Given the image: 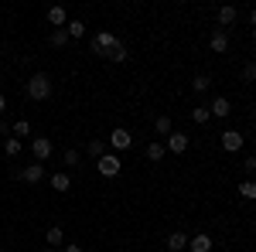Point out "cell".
Returning a JSON list of instances; mask_svg holds the SVG:
<instances>
[{"label": "cell", "mask_w": 256, "mask_h": 252, "mask_svg": "<svg viewBox=\"0 0 256 252\" xmlns=\"http://www.w3.org/2000/svg\"><path fill=\"white\" fill-rule=\"evenodd\" d=\"M239 194L250 198V201H256V181H242V184H239Z\"/></svg>", "instance_id": "484cf974"}, {"label": "cell", "mask_w": 256, "mask_h": 252, "mask_svg": "<svg viewBox=\"0 0 256 252\" xmlns=\"http://www.w3.org/2000/svg\"><path fill=\"white\" fill-rule=\"evenodd\" d=\"M188 249H192V252H212V239H208L205 232H198V235L188 239Z\"/></svg>", "instance_id": "4fadbf2b"}, {"label": "cell", "mask_w": 256, "mask_h": 252, "mask_svg": "<svg viewBox=\"0 0 256 252\" xmlns=\"http://www.w3.org/2000/svg\"><path fill=\"white\" fill-rule=\"evenodd\" d=\"M154 130H158L160 136H171V133H174V123H171V116H158V119H154Z\"/></svg>", "instance_id": "ffe728a7"}, {"label": "cell", "mask_w": 256, "mask_h": 252, "mask_svg": "<svg viewBox=\"0 0 256 252\" xmlns=\"http://www.w3.org/2000/svg\"><path fill=\"white\" fill-rule=\"evenodd\" d=\"M20 150H24V143H20L18 136H7V140H4V154L7 157H18Z\"/></svg>", "instance_id": "7402d4cb"}, {"label": "cell", "mask_w": 256, "mask_h": 252, "mask_svg": "<svg viewBox=\"0 0 256 252\" xmlns=\"http://www.w3.org/2000/svg\"><path fill=\"white\" fill-rule=\"evenodd\" d=\"M65 252H82V246H65Z\"/></svg>", "instance_id": "1f68e13d"}, {"label": "cell", "mask_w": 256, "mask_h": 252, "mask_svg": "<svg viewBox=\"0 0 256 252\" xmlns=\"http://www.w3.org/2000/svg\"><path fill=\"white\" fill-rule=\"evenodd\" d=\"M222 150H226V154L242 150V133H239V130H226V133H222Z\"/></svg>", "instance_id": "52a82bcc"}, {"label": "cell", "mask_w": 256, "mask_h": 252, "mask_svg": "<svg viewBox=\"0 0 256 252\" xmlns=\"http://www.w3.org/2000/svg\"><path fill=\"white\" fill-rule=\"evenodd\" d=\"M110 147H113V150H130V147H134V133L123 130V126L110 130Z\"/></svg>", "instance_id": "277c9868"}, {"label": "cell", "mask_w": 256, "mask_h": 252, "mask_svg": "<svg viewBox=\"0 0 256 252\" xmlns=\"http://www.w3.org/2000/svg\"><path fill=\"white\" fill-rule=\"evenodd\" d=\"M10 130L18 133V140H20V136H31V123H28V119H18V123H14Z\"/></svg>", "instance_id": "4316f807"}, {"label": "cell", "mask_w": 256, "mask_h": 252, "mask_svg": "<svg viewBox=\"0 0 256 252\" xmlns=\"http://www.w3.org/2000/svg\"><path fill=\"white\" fill-rule=\"evenodd\" d=\"M48 24L58 31V27H65L68 24V14H65V7H48Z\"/></svg>", "instance_id": "5bb4252c"}, {"label": "cell", "mask_w": 256, "mask_h": 252, "mask_svg": "<svg viewBox=\"0 0 256 252\" xmlns=\"http://www.w3.org/2000/svg\"><path fill=\"white\" fill-rule=\"evenodd\" d=\"M7 113V99H4V92H0V116Z\"/></svg>", "instance_id": "4dcf8cb0"}, {"label": "cell", "mask_w": 256, "mask_h": 252, "mask_svg": "<svg viewBox=\"0 0 256 252\" xmlns=\"http://www.w3.org/2000/svg\"><path fill=\"white\" fill-rule=\"evenodd\" d=\"M242 82H256V61H246L242 65Z\"/></svg>", "instance_id": "83f0119b"}, {"label": "cell", "mask_w": 256, "mask_h": 252, "mask_svg": "<svg viewBox=\"0 0 256 252\" xmlns=\"http://www.w3.org/2000/svg\"><path fill=\"white\" fill-rule=\"evenodd\" d=\"M242 167H246V174H256V157H246V164H242Z\"/></svg>", "instance_id": "f546056e"}, {"label": "cell", "mask_w": 256, "mask_h": 252, "mask_svg": "<svg viewBox=\"0 0 256 252\" xmlns=\"http://www.w3.org/2000/svg\"><path fill=\"white\" fill-rule=\"evenodd\" d=\"M48 181H52V191H68V188H72V177L65 174V171H58V174H52Z\"/></svg>", "instance_id": "2e32d148"}, {"label": "cell", "mask_w": 256, "mask_h": 252, "mask_svg": "<svg viewBox=\"0 0 256 252\" xmlns=\"http://www.w3.org/2000/svg\"><path fill=\"white\" fill-rule=\"evenodd\" d=\"M208 85H212V78H208V75H195V78H192V89H195V92H208Z\"/></svg>", "instance_id": "d4e9b609"}, {"label": "cell", "mask_w": 256, "mask_h": 252, "mask_svg": "<svg viewBox=\"0 0 256 252\" xmlns=\"http://www.w3.org/2000/svg\"><path fill=\"white\" fill-rule=\"evenodd\" d=\"M253 44H256V31H253Z\"/></svg>", "instance_id": "e575fe53"}, {"label": "cell", "mask_w": 256, "mask_h": 252, "mask_svg": "<svg viewBox=\"0 0 256 252\" xmlns=\"http://www.w3.org/2000/svg\"><path fill=\"white\" fill-rule=\"evenodd\" d=\"M41 252H55V249H41Z\"/></svg>", "instance_id": "836d02e7"}, {"label": "cell", "mask_w": 256, "mask_h": 252, "mask_svg": "<svg viewBox=\"0 0 256 252\" xmlns=\"http://www.w3.org/2000/svg\"><path fill=\"white\" fill-rule=\"evenodd\" d=\"M130 58V51H126V44H123V41H120L116 48H113V51H110V61H113V65H120V61H126Z\"/></svg>", "instance_id": "cb8c5ba5"}, {"label": "cell", "mask_w": 256, "mask_h": 252, "mask_svg": "<svg viewBox=\"0 0 256 252\" xmlns=\"http://www.w3.org/2000/svg\"><path fill=\"white\" fill-rule=\"evenodd\" d=\"M208 119H212V113H208V106H195V109H192V123H198V126H205Z\"/></svg>", "instance_id": "603a6c76"}, {"label": "cell", "mask_w": 256, "mask_h": 252, "mask_svg": "<svg viewBox=\"0 0 256 252\" xmlns=\"http://www.w3.org/2000/svg\"><path fill=\"white\" fill-rule=\"evenodd\" d=\"M216 20H218V24H222V31H226V27H232V24H236V20H239V10H236V7H232V3H226V7H218Z\"/></svg>", "instance_id": "9c48e42d"}, {"label": "cell", "mask_w": 256, "mask_h": 252, "mask_svg": "<svg viewBox=\"0 0 256 252\" xmlns=\"http://www.w3.org/2000/svg\"><path fill=\"white\" fill-rule=\"evenodd\" d=\"M44 239H48V249H58L62 242H65V232H62L58 225H52V229L44 232Z\"/></svg>", "instance_id": "ac0fdd59"}, {"label": "cell", "mask_w": 256, "mask_h": 252, "mask_svg": "<svg viewBox=\"0 0 256 252\" xmlns=\"http://www.w3.org/2000/svg\"><path fill=\"white\" fill-rule=\"evenodd\" d=\"M20 181H28V184H41V181H44V164H28V167L20 171Z\"/></svg>", "instance_id": "30bf717a"}, {"label": "cell", "mask_w": 256, "mask_h": 252, "mask_svg": "<svg viewBox=\"0 0 256 252\" xmlns=\"http://www.w3.org/2000/svg\"><path fill=\"white\" fill-rule=\"evenodd\" d=\"M86 154H89V157H96V160H99V157L106 154V140H102V136H96V140H89V147H86Z\"/></svg>", "instance_id": "d6986e66"}, {"label": "cell", "mask_w": 256, "mask_h": 252, "mask_svg": "<svg viewBox=\"0 0 256 252\" xmlns=\"http://www.w3.org/2000/svg\"><path fill=\"white\" fill-rule=\"evenodd\" d=\"M116 44H120V38L113 31H99V34H92V41H89L92 55H99V58H110V51H113Z\"/></svg>", "instance_id": "7a4b0ae2"}, {"label": "cell", "mask_w": 256, "mask_h": 252, "mask_svg": "<svg viewBox=\"0 0 256 252\" xmlns=\"http://www.w3.org/2000/svg\"><path fill=\"white\" fill-rule=\"evenodd\" d=\"M250 24H253V27H256V10H250Z\"/></svg>", "instance_id": "d6a6232c"}, {"label": "cell", "mask_w": 256, "mask_h": 252, "mask_svg": "<svg viewBox=\"0 0 256 252\" xmlns=\"http://www.w3.org/2000/svg\"><path fill=\"white\" fill-rule=\"evenodd\" d=\"M188 143H192V140H188V133H181V130H174V133L168 136V143H164V147H168L171 154H184V150H188Z\"/></svg>", "instance_id": "8992f818"}, {"label": "cell", "mask_w": 256, "mask_h": 252, "mask_svg": "<svg viewBox=\"0 0 256 252\" xmlns=\"http://www.w3.org/2000/svg\"><path fill=\"white\" fill-rule=\"evenodd\" d=\"M164 249L168 252H184L188 249V235L184 232H171L168 239H164Z\"/></svg>", "instance_id": "8fae6325"}, {"label": "cell", "mask_w": 256, "mask_h": 252, "mask_svg": "<svg viewBox=\"0 0 256 252\" xmlns=\"http://www.w3.org/2000/svg\"><path fill=\"white\" fill-rule=\"evenodd\" d=\"M62 160H65V164H68V167H79L82 154H79V150H65V157H62Z\"/></svg>", "instance_id": "f1b7e54d"}, {"label": "cell", "mask_w": 256, "mask_h": 252, "mask_svg": "<svg viewBox=\"0 0 256 252\" xmlns=\"http://www.w3.org/2000/svg\"><path fill=\"white\" fill-rule=\"evenodd\" d=\"M208 48H212V51H216V55H226V51H229V34H226V31H222V27H218L216 34H212V38H208Z\"/></svg>", "instance_id": "7c38bea8"}, {"label": "cell", "mask_w": 256, "mask_h": 252, "mask_svg": "<svg viewBox=\"0 0 256 252\" xmlns=\"http://www.w3.org/2000/svg\"><path fill=\"white\" fill-rule=\"evenodd\" d=\"M96 171H99L102 177H116L120 171H123V160H120L116 154H102V157L96 160Z\"/></svg>", "instance_id": "3957f363"}, {"label": "cell", "mask_w": 256, "mask_h": 252, "mask_svg": "<svg viewBox=\"0 0 256 252\" xmlns=\"http://www.w3.org/2000/svg\"><path fill=\"white\" fill-rule=\"evenodd\" d=\"M68 34H65V27H58V31H52V34H48V44H52V48H65V44H68Z\"/></svg>", "instance_id": "44dd1931"}, {"label": "cell", "mask_w": 256, "mask_h": 252, "mask_svg": "<svg viewBox=\"0 0 256 252\" xmlns=\"http://www.w3.org/2000/svg\"><path fill=\"white\" fill-rule=\"evenodd\" d=\"M208 113H212L216 119H226L229 113H232V102H229L226 96H216L212 102H208Z\"/></svg>", "instance_id": "ba28073f"}, {"label": "cell", "mask_w": 256, "mask_h": 252, "mask_svg": "<svg viewBox=\"0 0 256 252\" xmlns=\"http://www.w3.org/2000/svg\"><path fill=\"white\" fill-rule=\"evenodd\" d=\"M52 150H55V143H52V140H48V136H34V140H31V154H34V160H48V157H52Z\"/></svg>", "instance_id": "5b68a950"}, {"label": "cell", "mask_w": 256, "mask_h": 252, "mask_svg": "<svg viewBox=\"0 0 256 252\" xmlns=\"http://www.w3.org/2000/svg\"><path fill=\"white\" fill-rule=\"evenodd\" d=\"M24 92H28V99H34V102H44V99L55 92V82L44 75V72H38V75H31V78H28Z\"/></svg>", "instance_id": "6da1fadb"}, {"label": "cell", "mask_w": 256, "mask_h": 252, "mask_svg": "<svg viewBox=\"0 0 256 252\" xmlns=\"http://www.w3.org/2000/svg\"><path fill=\"white\" fill-rule=\"evenodd\" d=\"M65 34H68L72 41H79L82 34H86V24H82L79 17H68V24H65Z\"/></svg>", "instance_id": "9a60e30c"}, {"label": "cell", "mask_w": 256, "mask_h": 252, "mask_svg": "<svg viewBox=\"0 0 256 252\" xmlns=\"http://www.w3.org/2000/svg\"><path fill=\"white\" fill-rule=\"evenodd\" d=\"M164 150H168V147H164L160 140H154V143H147V160H150V164H158V160H164Z\"/></svg>", "instance_id": "e0dca14e"}]
</instances>
